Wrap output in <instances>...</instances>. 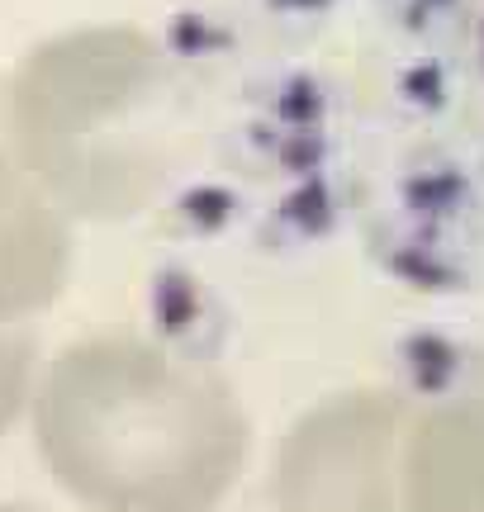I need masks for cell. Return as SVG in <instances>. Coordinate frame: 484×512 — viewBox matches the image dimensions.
Listing matches in <instances>:
<instances>
[{"instance_id":"6da1fadb","label":"cell","mask_w":484,"mask_h":512,"mask_svg":"<svg viewBox=\"0 0 484 512\" xmlns=\"http://www.w3.org/2000/svg\"><path fill=\"white\" fill-rule=\"evenodd\" d=\"M24 422L43 470L95 512L200 508L238 460L228 403L124 342H81L38 366Z\"/></svg>"},{"instance_id":"277c9868","label":"cell","mask_w":484,"mask_h":512,"mask_svg":"<svg viewBox=\"0 0 484 512\" xmlns=\"http://www.w3.org/2000/svg\"><path fill=\"white\" fill-rule=\"evenodd\" d=\"M38 342L29 328H0V437L15 432L29 408V389L38 375Z\"/></svg>"},{"instance_id":"5b68a950","label":"cell","mask_w":484,"mask_h":512,"mask_svg":"<svg viewBox=\"0 0 484 512\" xmlns=\"http://www.w3.org/2000/svg\"><path fill=\"white\" fill-rule=\"evenodd\" d=\"M475 62H480V81H484V15H480V29H475Z\"/></svg>"},{"instance_id":"3957f363","label":"cell","mask_w":484,"mask_h":512,"mask_svg":"<svg viewBox=\"0 0 484 512\" xmlns=\"http://www.w3.org/2000/svg\"><path fill=\"white\" fill-rule=\"evenodd\" d=\"M67 285V214L0 143V328H29Z\"/></svg>"},{"instance_id":"7a4b0ae2","label":"cell","mask_w":484,"mask_h":512,"mask_svg":"<svg viewBox=\"0 0 484 512\" xmlns=\"http://www.w3.org/2000/svg\"><path fill=\"white\" fill-rule=\"evenodd\" d=\"M152 86V57L129 34H62L0 81V143L67 219L124 209L148 171L133 124Z\"/></svg>"},{"instance_id":"8992f818","label":"cell","mask_w":484,"mask_h":512,"mask_svg":"<svg viewBox=\"0 0 484 512\" xmlns=\"http://www.w3.org/2000/svg\"><path fill=\"white\" fill-rule=\"evenodd\" d=\"M0 512H34V508H15V503H0Z\"/></svg>"}]
</instances>
